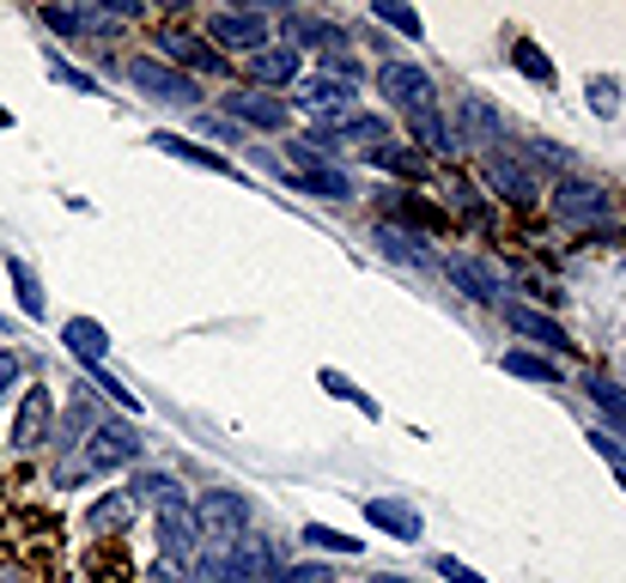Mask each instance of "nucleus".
<instances>
[{
  "instance_id": "1",
  "label": "nucleus",
  "mask_w": 626,
  "mask_h": 583,
  "mask_svg": "<svg viewBox=\"0 0 626 583\" xmlns=\"http://www.w3.org/2000/svg\"><path fill=\"white\" fill-rule=\"evenodd\" d=\"M134 456H141V431L128 426V419H104V426L86 438V450L67 456L62 462V480H98V474H116V468H128Z\"/></svg>"
},
{
  "instance_id": "2",
  "label": "nucleus",
  "mask_w": 626,
  "mask_h": 583,
  "mask_svg": "<svg viewBox=\"0 0 626 583\" xmlns=\"http://www.w3.org/2000/svg\"><path fill=\"white\" fill-rule=\"evenodd\" d=\"M195 523H201V547H208V553H232L237 535L249 529V505H244V493H225V486L201 493Z\"/></svg>"
},
{
  "instance_id": "3",
  "label": "nucleus",
  "mask_w": 626,
  "mask_h": 583,
  "mask_svg": "<svg viewBox=\"0 0 626 583\" xmlns=\"http://www.w3.org/2000/svg\"><path fill=\"white\" fill-rule=\"evenodd\" d=\"M158 511V553H165V565H177V571H189L208 547H201V523H195V505H183V493L177 498H165V505H153Z\"/></svg>"
},
{
  "instance_id": "4",
  "label": "nucleus",
  "mask_w": 626,
  "mask_h": 583,
  "mask_svg": "<svg viewBox=\"0 0 626 583\" xmlns=\"http://www.w3.org/2000/svg\"><path fill=\"white\" fill-rule=\"evenodd\" d=\"M128 86L146 91L153 104H177V110H195V104H201V86H195V79L177 74V67H165V61H146V55H134V61H128Z\"/></svg>"
},
{
  "instance_id": "5",
  "label": "nucleus",
  "mask_w": 626,
  "mask_h": 583,
  "mask_svg": "<svg viewBox=\"0 0 626 583\" xmlns=\"http://www.w3.org/2000/svg\"><path fill=\"white\" fill-rule=\"evenodd\" d=\"M353 98H359V91H353L347 79H335V74H311V79H299V110L323 122V134H328V128H340V122H353Z\"/></svg>"
},
{
  "instance_id": "6",
  "label": "nucleus",
  "mask_w": 626,
  "mask_h": 583,
  "mask_svg": "<svg viewBox=\"0 0 626 583\" xmlns=\"http://www.w3.org/2000/svg\"><path fill=\"white\" fill-rule=\"evenodd\" d=\"M378 91L390 98L395 110H407V116H420V110H438L432 74H420L414 61H383V67H378Z\"/></svg>"
},
{
  "instance_id": "7",
  "label": "nucleus",
  "mask_w": 626,
  "mask_h": 583,
  "mask_svg": "<svg viewBox=\"0 0 626 583\" xmlns=\"http://www.w3.org/2000/svg\"><path fill=\"white\" fill-rule=\"evenodd\" d=\"M287 153H292V165H299V177H287L292 189H304V194H323V201H353V182L340 177L335 165H323V158H316L304 141H292Z\"/></svg>"
},
{
  "instance_id": "8",
  "label": "nucleus",
  "mask_w": 626,
  "mask_h": 583,
  "mask_svg": "<svg viewBox=\"0 0 626 583\" xmlns=\"http://www.w3.org/2000/svg\"><path fill=\"white\" fill-rule=\"evenodd\" d=\"M554 208H560V220H572V225H602L614 201L596 189V182H584V177H560V182H554Z\"/></svg>"
},
{
  "instance_id": "9",
  "label": "nucleus",
  "mask_w": 626,
  "mask_h": 583,
  "mask_svg": "<svg viewBox=\"0 0 626 583\" xmlns=\"http://www.w3.org/2000/svg\"><path fill=\"white\" fill-rule=\"evenodd\" d=\"M208 43L213 49H268V19L261 13H213L208 19Z\"/></svg>"
},
{
  "instance_id": "10",
  "label": "nucleus",
  "mask_w": 626,
  "mask_h": 583,
  "mask_svg": "<svg viewBox=\"0 0 626 583\" xmlns=\"http://www.w3.org/2000/svg\"><path fill=\"white\" fill-rule=\"evenodd\" d=\"M158 49H165V67H177V74H220L225 67V55L213 49V43H201V37H189V31H165L158 37Z\"/></svg>"
},
{
  "instance_id": "11",
  "label": "nucleus",
  "mask_w": 626,
  "mask_h": 583,
  "mask_svg": "<svg viewBox=\"0 0 626 583\" xmlns=\"http://www.w3.org/2000/svg\"><path fill=\"white\" fill-rule=\"evenodd\" d=\"M225 122H249V128L280 134L292 122V110L280 98H268V91H225Z\"/></svg>"
},
{
  "instance_id": "12",
  "label": "nucleus",
  "mask_w": 626,
  "mask_h": 583,
  "mask_svg": "<svg viewBox=\"0 0 626 583\" xmlns=\"http://www.w3.org/2000/svg\"><path fill=\"white\" fill-rule=\"evenodd\" d=\"M49 431H55V395L43 383H31V395L19 402V419H13V444L37 450V444H49Z\"/></svg>"
},
{
  "instance_id": "13",
  "label": "nucleus",
  "mask_w": 626,
  "mask_h": 583,
  "mask_svg": "<svg viewBox=\"0 0 626 583\" xmlns=\"http://www.w3.org/2000/svg\"><path fill=\"white\" fill-rule=\"evenodd\" d=\"M232 559H237V571H244L249 583H275L280 571H287V565H280V547L268 541V535H256V529H244V535H237Z\"/></svg>"
},
{
  "instance_id": "14",
  "label": "nucleus",
  "mask_w": 626,
  "mask_h": 583,
  "mask_svg": "<svg viewBox=\"0 0 626 583\" xmlns=\"http://www.w3.org/2000/svg\"><path fill=\"white\" fill-rule=\"evenodd\" d=\"M287 37L304 43V49H316L323 61L347 49V31H340L335 19H323V13H287Z\"/></svg>"
},
{
  "instance_id": "15",
  "label": "nucleus",
  "mask_w": 626,
  "mask_h": 583,
  "mask_svg": "<svg viewBox=\"0 0 626 583\" xmlns=\"http://www.w3.org/2000/svg\"><path fill=\"white\" fill-rule=\"evenodd\" d=\"M366 523L383 535H395V541H420L426 535V523H420L414 505H402V498H366Z\"/></svg>"
},
{
  "instance_id": "16",
  "label": "nucleus",
  "mask_w": 626,
  "mask_h": 583,
  "mask_svg": "<svg viewBox=\"0 0 626 583\" xmlns=\"http://www.w3.org/2000/svg\"><path fill=\"white\" fill-rule=\"evenodd\" d=\"M98 426H104V414H98V402H92V395H79V389H74V402H67L62 426L49 431V444H55V450H74V444H86V438H92Z\"/></svg>"
},
{
  "instance_id": "17",
  "label": "nucleus",
  "mask_w": 626,
  "mask_h": 583,
  "mask_svg": "<svg viewBox=\"0 0 626 583\" xmlns=\"http://www.w3.org/2000/svg\"><path fill=\"white\" fill-rule=\"evenodd\" d=\"M505 323L517 328L523 340H535V347H548V352H560V347H566V328L554 323V316L529 311V304H505Z\"/></svg>"
},
{
  "instance_id": "18",
  "label": "nucleus",
  "mask_w": 626,
  "mask_h": 583,
  "mask_svg": "<svg viewBox=\"0 0 626 583\" xmlns=\"http://www.w3.org/2000/svg\"><path fill=\"white\" fill-rule=\"evenodd\" d=\"M62 340H67V352H74L79 365H104L110 359V335H104V323H92V316H74V323L62 328Z\"/></svg>"
},
{
  "instance_id": "19",
  "label": "nucleus",
  "mask_w": 626,
  "mask_h": 583,
  "mask_svg": "<svg viewBox=\"0 0 626 583\" xmlns=\"http://www.w3.org/2000/svg\"><path fill=\"white\" fill-rule=\"evenodd\" d=\"M134 511H141V505L116 486V493H104L92 511H86V535H104V541H110L116 529H128V523H134Z\"/></svg>"
},
{
  "instance_id": "20",
  "label": "nucleus",
  "mask_w": 626,
  "mask_h": 583,
  "mask_svg": "<svg viewBox=\"0 0 626 583\" xmlns=\"http://www.w3.org/2000/svg\"><path fill=\"white\" fill-rule=\"evenodd\" d=\"M249 74L261 79V86H292V79H299V49H292V43H275V49H256L249 55Z\"/></svg>"
},
{
  "instance_id": "21",
  "label": "nucleus",
  "mask_w": 626,
  "mask_h": 583,
  "mask_svg": "<svg viewBox=\"0 0 626 583\" xmlns=\"http://www.w3.org/2000/svg\"><path fill=\"white\" fill-rule=\"evenodd\" d=\"M153 146H158V153H170V158H183V165H195V170H220V177H232V158H225V153H208V146L183 141V134H170V128H158Z\"/></svg>"
},
{
  "instance_id": "22",
  "label": "nucleus",
  "mask_w": 626,
  "mask_h": 583,
  "mask_svg": "<svg viewBox=\"0 0 626 583\" xmlns=\"http://www.w3.org/2000/svg\"><path fill=\"white\" fill-rule=\"evenodd\" d=\"M487 182L499 189V201H511V208H529L535 201V182H529V170H517L511 158H487Z\"/></svg>"
},
{
  "instance_id": "23",
  "label": "nucleus",
  "mask_w": 626,
  "mask_h": 583,
  "mask_svg": "<svg viewBox=\"0 0 626 583\" xmlns=\"http://www.w3.org/2000/svg\"><path fill=\"white\" fill-rule=\"evenodd\" d=\"M457 122H462V134H469V146H481V141H505V122H499V110L487 104V98H462V110H457Z\"/></svg>"
},
{
  "instance_id": "24",
  "label": "nucleus",
  "mask_w": 626,
  "mask_h": 583,
  "mask_svg": "<svg viewBox=\"0 0 626 583\" xmlns=\"http://www.w3.org/2000/svg\"><path fill=\"white\" fill-rule=\"evenodd\" d=\"M444 273H450V280H457V285L469 292L474 304H499V280L481 268V261H469V256H450V261H444Z\"/></svg>"
},
{
  "instance_id": "25",
  "label": "nucleus",
  "mask_w": 626,
  "mask_h": 583,
  "mask_svg": "<svg viewBox=\"0 0 626 583\" xmlns=\"http://www.w3.org/2000/svg\"><path fill=\"white\" fill-rule=\"evenodd\" d=\"M328 141H335L340 153H347V146H353V153H371V146L390 141V128H383L378 116H353V122H340V128H328Z\"/></svg>"
},
{
  "instance_id": "26",
  "label": "nucleus",
  "mask_w": 626,
  "mask_h": 583,
  "mask_svg": "<svg viewBox=\"0 0 626 583\" xmlns=\"http://www.w3.org/2000/svg\"><path fill=\"white\" fill-rule=\"evenodd\" d=\"M371 165L378 170H395V177H426V158L414 153V146H395V141H383V146H371Z\"/></svg>"
},
{
  "instance_id": "27",
  "label": "nucleus",
  "mask_w": 626,
  "mask_h": 583,
  "mask_svg": "<svg viewBox=\"0 0 626 583\" xmlns=\"http://www.w3.org/2000/svg\"><path fill=\"white\" fill-rule=\"evenodd\" d=\"M371 244L390 261H426V244H420L414 232H395V225H371Z\"/></svg>"
},
{
  "instance_id": "28",
  "label": "nucleus",
  "mask_w": 626,
  "mask_h": 583,
  "mask_svg": "<svg viewBox=\"0 0 626 583\" xmlns=\"http://www.w3.org/2000/svg\"><path fill=\"white\" fill-rule=\"evenodd\" d=\"M7 273H13L19 311H25L31 323H37V316H43V280H37V273H31V268H25V261H19V256H7Z\"/></svg>"
},
{
  "instance_id": "29",
  "label": "nucleus",
  "mask_w": 626,
  "mask_h": 583,
  "mask_svg": "<svg viewBox=\"0 0 626 583\" xmlns=\"http://www.w3.org/2000/svg\"><path fill=\"white\" fill-rule=\"evenodd\" d=\"M414 141L426 146V153H444V158L457 153V134L444 128V116H438V110H420V116H414Z\"/></svg>"
},
{
  "instance_id": "30",
  "label": "nucleus",
  "mask_w": 626,
  "mask_h": 583,
  "mask_svg": "<svg viewBox=\"0 0 626 583\" xmlns=\"http://www.w3.org/2000/svg\"><path fill=\"white\" fill-rule=\"evenodd\" d=\"M499 365H505L511 377H529V383H560V377H566L560 365H554V359H541V352H505Z\"/></svg>"
},
{
  "instance_id": "31",
  "label": "nucleus",
  "mask_w": 626,
  "mask_h": 583,
  "mask_svg": "<svg viewBox=\"0 0 626 583\" xmlns=\"http://www.w3.org/2000/svg\"><path fill=\"white\" fill-rule=\"evenodd\" d=\"M122 493H128L134 505H165V498H177L183 486H177L170 474H134L128 486H122Z\"/></svg>"
},
{
  "instance_id": "32",
  "label": "nucleus",
  "mask_w": 626,
  "mask_h": 583,
  "mask_svg": "<svg viewBox=\"0 0 626 583\" xmlns=\"http://www.w3.org/2000/svg\"><path fill=\"white\" fill-rule=\"evenodd\" d=\"M195 583H249V578L237 571L232 553H201L195 559Z\"/></svg>"
},
{
  "instance_id": "33",
  "label": "nucleus",
  "mask_w": 626,
  "mask_h": 583,
  "mask_svg": "<svg viewBox=\"0 0 626 583\" xmlns=\"http://www.w3.org/2000/svg\"><path fill=\"white\" fill-rule=\"evenodd\" d=\"M304 547H323V553H359V535H340L328 523H311L304 529Z\"/></svg>"
},
{
  "instance_id": "34",
  "label": "nucleus",
  "mask_w": 626,
  "mask_h": 583,
  "mask_svg": "<svg viewBox=\"0 0 626 583\" xmlns=\"http://www.w3.org/2000/svg\"><path fill=\"white\" fill-rule=\"evenodd\" d=\"M323 389H328V395H335V402H353V407H359V414H371V419H378V402H371L366 389H353V383H347V377H340V371H323Z\"/></svg>"
},
{
  "instance_id": "35",
  "label": "nucleus",
  "mask_w": 626,
  "mask_h": 583,
  "mask_svg": "<svg viewBox=\"0 0 626 583\" xmlns=\"http://www.w3.org/2000/svg\"><path fill=\"white\" fill-rule=\"evenodd\" d=\"M86 377H92V383H98V389H104L110 402H122V407H128V414H141V395H134V389H128V383H122V377H110V371H104V365H86Z\"/></svg>"
},
{
  "instance_id": "36",
  "label": "nucleus",
  "mask_w": 626,
  "mask_h": 583,
  "mask_svg": "<svg viewBox=\"0 0 626 583\" xmlns=\"http://www.w3.org/2000/svg\"><path fill=\"white\" fill-rule=\"evenodd\" d=\"M371 19H383V25L407 31V37H426V25H420V13H407V7H395V0H371Z\"/></svg>"
},
{
  "instance_id": "37",
  "label": "nucleus",
  "mask_w": 626,
  "mask_h": 583,
  "mask_svg": "<svg viewBox=\"0 0 626 583\" xmlns=\"http://www.w3.org/2000/svg\"><path fill=\"white\" fill-rule=\"evenodd\" d=\"M584 389H590V402H596L602 414H614V419H621V426H626V389H614L608 377H590Z\"/></svg>"
},
{
  "instance_id": "38",
  "label": "nucleus",
  "mask_w": 626,
  "mask_h": 583,
  "mask_svg": "<svg viewBox=\"0 0 626 583\" xmlns=\"http://www.w3.org/2000/svg\"><path fill=\"white\" fill-rule=\"evenodd\" d=\"M511 61H517V67H523V74H529V79H541V86H548V79H554V61H548V55H541V49H535V43H511Z\"/></svg>"
},
{
  "instance_id": "39",
  "label": "nucleus",
  "mask_w": 626,
  "mask_h": 583,
  "mask_svg": "<svg viewBox=\"0 0 626 583\" xmlns=\"http://www.w3.org/2000/svg\"><path fill=\"white\" fill-rule=\"evenodd\" d=\"M590 444H596V450H602V462L614 468V480H621V486H626V450H621V444H614V431H590Z\"/></svg>"
},
{
  "instance_id": "40",
  "label": "nucleus",
  "mask_w": 626,
  "mask_h": 583,
  "mask_svg": "<svg viewBox=\"0 0 626 583\" xmlns=\"http://www.w3.org/2000/svg\"><path fill=\"white\" fill-rule=\"evenodd\" d=\"M590 110H596V116H614V110H621V86H614V79H590Z\"/></svg>"
},
{
  "instance_id": "41",
  "label": "nucleus",
  "mask_w": 626,
  "mask_h": 583,
  "mask_svg": "<svg viewBox=\"0 0 626 583\" xmlns=\"http://www.w3.org/2000/svg\"><path fill=\"white\" fill-rule=\"evenodd\" d=\"M432 571H438V578H450V583H487L474 565H462V559H450V553H438V559H432Z\"/></svg>"
},
{
  "instance_id": "42",
  "label": "nucleus",
  "mask_w": 626,
  "mask_h": 583,
  "mask_svg": "<svg viewBox=\"0 0 626 583\" xmlns=\"http://www.w3.org/2000/svg\"><path fill=\"white\" fill-rule=\"evenodd\" d=\"M275 583H340L335 571H323V565H287Z\"/></svg>"
},
{
  "instance_id": "43",
  "label": "nucleus",
  "mask_w": 626,
  "mask_h": 583,
  "mask_svg": "<svg viewBox=\"0 0 626 583\" xmlns=\"http://www.w3.org/2000/svg\"><path fill=\"white\" fill-rule=\"evenodd\" d=\"M529 158H541V165H560V177L572 170V153H560V146H548V141H529Z\"/></svg>"
},
{
  "instance_id": "44",
  "label": "nucleus",
  "mask_w": 626,
  "mask_h": 583,
  "mask_svg": "<svg viewBox=\"0 0 626 583\" xmlns=\"http://www.w3.org/2000/svg\"><path fill=\"white\" fill-rule=\"evenodd\" d=\"M55 67V79H62V86H74V91H98V79L92 74H79V67H67V61H49Z\"/></svg>"
},
{
  "instance_id": "45",
  "label": "nucleus",
  "mask_w": 626,
  "mask_h": 583,
  "mask_svg": "<svg viewBox=\"0 0 626 583\" xmlns=\"http://www.w3.org/2000/svg\"><path fill=\"white\" fill-rule=\"evenodd\" d=\"M146 583H189V578H183V571H177V565H165V559H158V565L146 571Z\"/></svg>"
},
{
  "instance_id": "46",
  "label": "nucleus",
  "mask_w": 626,
  "mask_h": 583,
  "mask_svg": "<svg viewBox=\"0 0 626 583\" xmlns=\"http://www.w3.org/2000/svg\"><path fill=\"white\" fill-rule=\"evenodd\" d=\"M13 383H19V359H13V352H0V395H7Z\"/></svg>"
},
{
  "instance_id": "47",
  "label": "nucleus",
  "mask_w": 626,
  "mask_h": 583,
  "mask_svg": "<svg viewBox=\"0 0 626 583\" xmlns=\"http://www.w3.org/2000/svg\"><path fill=\"white\" fill-rule=\"evenodd\" d=\"M208 134H220L225 146H237V122H225V116H208Z\"/></svg>"
},
{
  "instance_id": "48",
  "label": "nucleus",
  "mask_w": 626,
  "mask_h": 583,
  "mask_svg": "<svg viewBox=\"0 0 626 583\" xmlns=\"http://www.w3.org/2000/svg\"><path fill=\"white\" fill-rule=\"evenodd\" d=\"M0 128H13V116H7V110H0Z\"/></svg>"
},
{
  "instance_id": "49",
  "label": "nucleus",
  "mask_w": 626,
  "mask_h": 583,
  "mask_svg": "<svg viewBox=\"0 0 626 583\" xmlns=\"http://www.w3.org/2000/svg\"><path fill=\"white\" fill-rule=\"evenodd\" d=\"M371 583H402V578H371Z\"/></svg>"
}]
</instances>
